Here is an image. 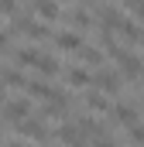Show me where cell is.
<instances>
[{
	"label": "cell",
	"instance_id": "cell-19",
	"mask_svg": "<svg viewBox=\"0 0 144 147\" xmlns=\"http://www.w3.org/2000/svg\"><path fill=\"white\" fill-rule=\"evenodd\" d=\"M14 58H17V62H21V65H35V58H38V51H35V48H21V51H17V55H14Z\"/></svg>",
	"mask_w": 144,
	"mask_h": 147
},
{
	"label": "cell",
	"instance_id": "cell-23",
	"mask_svg": "<svg viewBox=\"0 0 144 147\" xmlns=\"http://www.w3.org/2000/svg\"><path fill=\"white\" fill-rule=\"evenodd\" d=\"M7 147H24V144H7Z\"/></svg>",
	"mask_w": 144,
	"mask_h": 147
},
{
	"label": "cell",
	"instance_id": "cell-18",
	"mask_svg": "<svg viewBox=\"0 0 144 147\" xmlns=\"http://www.w3.org/2000/svg\"><path fill=\"white\" fill-rule=\"evenodd\" d=\"M127 130H130V144H134V147H144V123H141V120H137L134 127H127Z\"/></svg>",
	"mask_w": 144,
	"mask_h": 147
},
{
	"label": "cell",
	"instance_id": "cell-21",
	"mask_svg": "<svg viewBox=\"0 0 144 147\" xmlns=\"http://www.w3.org/2000/svg\"><path fill=\"white\" fill-rule=\"evenodd\" d=\"M0 10H3V14H14V10H17V0H0Z\"/></svg>",
	"mask_w": 144,
	"mask_h": 147
},
{
	"label": "cell",
	"instance_id": "cell-12",
	"mask_svg": "<svg viewBox=\"0 0 144 147\" xmlns=\"http://www.w3.org/2000/svg\"><path fill=\"white\" fill-rule=\"evenodd\" d=\"M35 69H38V75H58V62H55L52 55H41V51H38Z\"/></svg>",
	"mask_w": 144,
	"mask_h": 147
},
{
	"label": "cell",
	"instance_id": "cell-2",
	"mask_svg": "<svg viewBox=\"0 0 144 147\" xmlns=\"http://www.w3.org/2000/svg\"><path fill=\"white\" fill-rule=\"evenodd\" d=\"M17 134H21V137H28V140H41V144H45V137H48V127H45V120L28 116V120H21V123H17Z\"/></svg>",
	"mask_w": 144,
	"mask_h": 147
},
{
	"label": "cell",
	"instance_id": "cell-1",
	"mask_svg": "<svg viewBox=\"0 0 144 147\" xmlns=\"http://www.w3.org/2000/svg\"><path fill=\"white\" fill-rule=\"evenodd\" d=\"M3 120H10V123H21V120H28V113H31V99H3Z\"/></svg>",
	"mask_w": 144,
	"mask_h": 147
},
{
	"label": "cell",
	"instance_id": "cell-4",
	"mask_svg": "<svg viewBox=\"0 0 144 147\" xmlns=\"http://www.w3.org/2000/svg\"><path fill=\"white\" fill-rule=\"evenodd\" d=\"M110 113H113V120H117L120 127H134V123L141 120V110H137L134 103H117Z\"/></svg>",
	"mask_w": 144,
	"mask_h": 147
},
{
	"label": "cell",
	"instance_id": "cell-20",
	"mask_svg": "<svg viewBox=\"0 0 144 147\" xmlns=\"http://www.w3.org/2000/svg\"><path fill=\"white\" fill-rule=\"evenodd\" d=\"M89 147H117V144H113V137L100 134V137H93V140H89Z\"/></svg>",
	"mask_w": 144,
	"mask_h": 147
},
{
	"label": "cell",
	"instance_id": "cell-14",
	"mask_svg": "<svg viewBox=\"0 0 144 147\" xmlns=\"http://www.w3.org/2000/svg\"><path fill=\"white\" fill-rule=\"evenodd\" d=\"M86 106H89L93 113H107L110 110V103H107L103 92H86Z\"/></svg>",
	"mask_w": 144,
	"mask_h": 147
},
{
	"label": "cell",
	"instance_id": "cell-10",
	"mask_svg": "<svg viewBox=\"0 0 144 147\" xmlns=\"http://www.w3.org/2000/svg\"><path fill=\"white\" fill-rule=\"evenodd\" d=\"M24 89H28V96H31V99H48V96L55 92V86H52V82H45V79H31Z\"/></svg>",
	"mask_w": 144,
	"mask_h": 147
},
{
	"label": "cell",
	"instance_id": "cell-22",
	"mask_svg": "<svg viewBox=\"0 0 144 147\" xmlns=\"http://www.w3.org/2000/svg\"><path fill=\"white\" fill-rule=\"evenodd\" d=\"M3 99H7V96H3V82H0V106H3Z\"/></svg>",
	"mask_w": 144,
	"mask_h": 147
},
{
	"label": "cell",
	"instance_id": "cell-15",
	"mask_svg": "<svg viewBox=\"0 0 144 147\" xmlns=\"http://www.w3.org/2000/svg\"><path fill=\"white\" fill-rule=\"evenodd\" d=\"M0 82H3V86H17V89L28 86V79L21 75V69H3V72H0Z\"/></svg>",
	"mask_w": 144,
	"mask_h": 147
},
{
	"label": "cell",
	"instance_id": "cell-8",
	"mask_svg": "<svg viewBox=\"0 0 144 147\" xmlns=\"http://www.w3.org/2000/svg\"><path fill=\"white\" fill-rule=\"evenodd\" d=\"M31 10H35V17H41L45 24H52L58 17V3L55 0H31Z\"/></svg>",
	"mask_w": 144,
	"mask_h": 147
},
{
	"label": "cell",
	"instance_id": "cell-17",
	"mask_svg": "<svg viewBox=\"0 0 144 147\" xmlns=\"http://www.w3.org/2000/svg\"><path fill=\"white\" fill-rule=\"evenodd\" d=\"M124 7L134 14V24H144V0H124Z\"/></svg>",
	"mask_w": 144,
	"mask_h": 147
},
{
	"label": "cell",
	"instance_id": "cell-5",
	"mask_svg": "<svg viewBox=\"0 0 144 147\" xmlns=\"http://www.w3.org/2000/svg\"><path fill=\"white\" fill-rule=\"evenodd\" d=\"M55 137H58L65 147H86V137L79 134V127H75L72 120H65V123L58 127V134H55Z\"/></svg>",
	"mask_w": 144,
	"mask_h": 147
},
{
	"label": "cell",
	"instance_id": "cell-3",
	"mask_svg": "<svg viewBox=\"0 0 144 147\" xmlns=\"http://www.w3.org/2000/svg\"><path fill=\"white\" fill-rule=\"evenodd\" d=\"M117 65H120V75H127V79H137L141 69H144V62L134 51H120V55H117Z\"/></svg>",
	"mask_w": 144,
	"mask_h": 147
},
{
	"label": "cell",
	"instance_id": "cell-11",
	"mask_svg": "<svg viewBox=\"0 0 144 147\" xmlns=\"http://www.w3.org/2000/svg\"><path fill=\"white\" fill-rule=\"evenodd\" d=\"M86 28H93V17H89L86 10H72L69 14V31L79 34V31H86Z\"/></svg>",
	"mask_w": 144,
	"mask_h": 147
},
{
	"label": "cell",
	"instance_id": "cell-7",
	"mask_svg": "<svg viewBox=\"0 0 144 147\" xmlns=\"http://www.w3.org/2000/svg\"><path fill=\"white\" fill-rule=\"evenodd\" d=\"M65 110H69V96L55 89V92H52V96L45 99V110H41V113H45V116H62Z\"/></svg>",
	"mask_w": 144,
	"mask_h": 147
},
{
	"label": "cell",
	"instance_id": "cell-25",
	"mask_svg": "<svg viewBox=\"0 0 144 147\" xmlns=\"http://www.w3.org/2000/svg\"><path fill=\"white\" fill-rule=\"evenodd\" d=\"M141 41H144V38H141Z\"/></svg>",
	"mask_w": 144,
	"mask_h": 147
},
{
	"label": "cell",
	"instance_id": "cell-6",
	"mask_svg": "<svg viewBox=\"0 0 144 147\" xmlns=\"http://www.w3.org/2000/svg\"><path fill=\"white\" fill-rule=\"evenodd\" d=\"M93 86L103 89V92H120V72H110V69H100L93 75Z\"/></svg>",
	"mask_w": 144,
	"mask_h": 147
},
{
	"label": "cell",
	"instance_id": "cell-9",
	"mask_svg": "<svg viewBox=\"0 0 144 147\" xmlns=\"http://www.w3.org/2000/svg\"><path fill=\"white\" fill-rule=\"evenodd\" d=\"M55 48H62V51H79V48H82V38L75 34V31H58V34H55Z\"/></svg>",
	"mask_w": 144,
	"mask_h": 147
},
{
	"label": "cell",
	"instance_id": "cell-24",
	"mask_svg": "<svg viewBox=\"0 0 144 147\" xmlns=\"http://www.w3.org/2000/svg\"><path fill=\"white\" fill-rule=\"evenodd\" d=\"M141 75H144V69H141Z\"/></svg>",
	"mask_w": 144,
	"mask_h": 147
},
{
	"label": "cell",
	"instance_id": "cell-13",
	"mask_svg": "<svg viewBox=\"0 0 144 147\" xmlns=\"http://www.w3.org/2000/svg\"><path fill=\"white\" fill-rule=\"evenodd\" d=\"M65 82L75 86V89H86V86L93 82V75L86 72V69H69V72H65Z\"/></svg>",
	"mask_w": 144,
	"mask_h": 147
},
{
	"label": "cell",
	"instance_id": "cell-16",
	"mask_svg": "<svg viewBox=\"0 0 144 147\" xmlns=\"http://www.w3.org/2000/svg\"><path fill=\"white\" fill-rule=\"evenodd\" d=\"M75 55H79L86 65H103V51H96V48H89V45H82Z\"/></svg>",
	"mask_w": 144,
	"mask_h": 147
}]
</instances>
